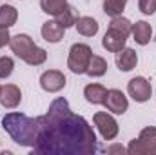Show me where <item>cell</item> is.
Masks as SVG:
<instances>
[{"mask_svg": "<svg viewBox=\"0 0 156 155\" xmlns=\"http://www.w3.org/2000/svg\"><path fill=\"white\" fill-rule=\"evenodd\" d=\"M37 124L33 155H93L98 148L89 122L73 113L64 97L55 99L47 113L37 117Z\"/></svg>", "mask_w": 156, "mask_h": 155, "instance_id": "1", "label": "cell"}, {"mask_svg": "<svg viewBox=\"0 0 156 155\" xmlns=\"http://www.w3.org/2000/svg\"><path fill=\"white\" fill-rule=\"evenodd\" d=\"M2 128L7 131V135L18 146H31L33 148L35 139H37V131H38L37 119L13 112L2 119Z\"/></svg>", "mask_w": 156, "mask_h": 155, "instance_id": "2", "label": "cell"}, {"mask_svg": "<svg viewBox=\"0 0 156 155\" xmlns=\"http://www.w3.org/2000/svg\"><path fill=\"white\" fill-rule=\"evenodd\" d=\"M9 47L20 60H24L29 66H40L47 60V51L44 47H38L33 42V39L26 33H18V35L11 37Z\"/></svg>", "mask_w": 156, "mask_h": 155, "instance_id": "3", "label": "cell"}, {"mask_svg": "<svg viewBox=\"0 0 156 155\" xmlns=\"http://www.w3.org/2000/svg\"><path fill=\"white\" fill-rule=\"evenodd\" d=\"M127 153L131 155H156V128H144L138 139H133L127 146Z\"/></svg>", "mask_w": 156, "mask_h": 155, "instance_id": "4", "label": "cell"}, {"mask_svg": "<svg viewBox=\"0 0 156 155\" xmlns=\"http://www.w3.org/2000/svg\"><path fill=\"white\" fill-rule=\"evenodd\" d=\"M91 57H93V49L87 44H80V42L73 44L69 49V57H67V68L73 73L82 75V73H85Z\"/></svg>", "mask_w": 156, "mask_h": 155, "instance_id": "5", "label": "cell"}, {"mask_svg": "<svg viewBox=\"0 0 156 155\" xmlns=\"http://www.w3.org/2000/svg\"><path fill=\"white\" fill-rule=\"evenodd\" d=\"M94 120V126L98 128L100 135L104 137V141H113L118 135L120 128H118V122L115 120V117H111L107 112H98L93 117Z\"/></svg>", "mask_w": 156, "mask_h": 155, "instance_id": "6", "label": "cell"}, {"mask_svg": "<svg viewBox=\"0 0 156 155\" xmlns=\"http://www.w3.org/2000/svg\"><path fill=\"white\" fill-rule=\"evenodd\" d=\"M66 75L58 70H47L40 75V88L47 93H58L66 88Z\"/></svg>", "mask_w": 156, "mask_h": 155, "instance_id": "7", "label": "cell"}, {"mask_svg": "<svg viewBox=\"0 0 156 155\" xmlns=\"http://www.w3.org/2000/svg\"><path fill=\"white\" fill-rule=\"evenodd\" d=\"M127 91L129 95L136 100V102H147L153 97V88L149 84V80L144 77H134L129 80L127 84Z\"/></svg>", "mask_w": 156, "mask_h": 155, "instance_id": "8", "label": "cell"}, {"mask_svg": "<svg viewBox=\"0 0 156 155\" xmlns=\"http://www.w3.org/2000/svg\"><path fill=\"white\" fill-rule=\"evenodd\" d=\"M104 106L107 108V112H111L115 115H123L129 108V100L120 89H107V97H105Z\"/></svg>", "mask_w": 156, "mask_h": 155, "instance_id": "9", "label": "cell"}, {"mask_svg": "<svg viewBox=\"0 0 156 155\" xmlns=\"http://www.w3.org/2000/svg\"><path fill=\"white\" fill-rule=\"evenodd\" d=\"M22 100V91L18 86L15 84H5L2 86V93H0V104L7 110H13L20 104Z\"/></svg>", "mask_w": 156, "mask_h": 155, "instance_id": "10", "label": "cell"}, {"mask_svg": "<svg viewBox=\"0 0 156 155\" xmlns=\"http://www.w3.org/2000/svg\"><path fill=\"white\" fill-rule=\"evenodd\" d=\"M115 62H116V66H118L120 71H131V70H134L136 64H138V55H136L134 49L123 47V49H120L116 53Z\"/></svg>", "mask_w": 156, "mask_h": 155, "instance_id": "11", "label": "cell"}, {"mask_svg": "<svg viewBox=\"0 0 156 155\" xmlns=\"http://www.w3.org/2000/svg\"><path fill=\"white\" fill-rule=\"evenodd\" d=\"M42 37L45 42H51V44H56V42H60V40L64 39V26L62 24H58V20L55 18V20H47V22H44V26H42Z\"/></svg>", "mask_w": 156, "mask_h": 155, "instance_id": "12", "label": "cell"}, {"mask_svg": "<svg viewBox=\"0 0 156 155\" xmlns=\"http://www.w3.org/2000/svg\"><path fill=\"white\" fill-rule=\"evenodd\" d=\"M125 40H127L125 35H122V33H118V31L109 29V31L104 35V39H102V46H104L107 51H111V53H118L120 49H123V47H125Z\"/></svg>", "mask_w": 156, "mask_h": 155, "instance_id": "13", "label": "cell"}, {"mask_svg": "<svg viewBox=\"0 0 156 155\" xmlns=\"http://www.w3.org/2000/svg\"><path fill=\"white\" fill-rule=\"evenodd\" d=\"M133 37H134V42L140 44V46H147L151 42V37H153V28L151 24H147L145 20H138L136 24H133Z\"/></svg>", "mask_w": 156, "mask_h": 155, "instance_id": "14", "label": "cell"}, {"mask_svg": "<svg viewBox=\"0 0 156 155\" xmlns=\"http://www.w3.org/2000/svg\"><path fill=\"white\" fill-rule=\"evenodd\" d=\"M83 97L91 104H104L107 97V89L102 84H87L83 89Z\"/></svg>", "mask_w": 156, "mask_h": 155, "instance_id": "15", "label": "cell"}, {"mask_svg": "<svg viewBox=\"0 0 156 155\" xmlns=\"http://www.w3.org/2000/svg\"><path fill=\"white\" fill-rule=\"evenodd\" d=\"M75 26H76L78 33L83 37H94L98 33V22L93 17H78Z\"/></svg>", "mask_w": 156, "mask_h": 155, "instance_id": "16", "label": "cell"}, {"mask_svg": "<svg viewBox=\"0 0 156 155\" xmlns=\"http://www.w3.org/2000/svg\"><path fill=\"white\" fill-rule=\"evenodd\" d=\"M16 18H18L16 7H13V6H9V4L0 6V28L9 29L11 26L16 24Z\"/></svg>", "mask_w": 156, "mask_h": 155, "instance_id": "17", "label": "cell"}, {"mask_svg": "<svg viewBox=\"0 0 156 155\" xmlns=\"http://www.w3.org/2000/svg\"><path fill=\"white\" fill-rule=\"evenodd\" d=\"M85 73L89 77H104L107 73V60L98 57V55H93L91 60H89V66L85 70Z\"/></svg>", "mask_w": 156, "mask_h": 155, "instance_id": "18", "label": "cell"}, {"mask_svg": "<svg viewBox=\"0 0 156 155\" xmlns=\"http://www.w3.org/2000/svg\"><path fill=\"white\" fill-rule=\"evenodd\" d=\"M67 0H40V7L44 13L51 15V17H58L66 7H67Z\"/></svg>", "mask_w": 156, "mask_h": 155, "instance_id": "19", "label": "cell"}, {"mask_svg": "<svg viewBox=\"0 0 156 155\" xmlns=\"http://www.w3.org/2000/svg\"><path fill=\"white\" fill-rule=\"evenodd\" d=\"M109 29L118 31V33H122V35L129 37V35H131V31H133V24H131L127 18H123V17L120 15V17H113L111 24H109Z\"/></svg>", "mask_w": 156, "mask_h": 155, "instance_id": "20", "label": "cell"}, {"mask_svg": "<svg viewBox=\"0 0 156 155\" xmlns=\"http://www.w3.org/2000/svg\"><path fill=\"white\" fill-rule=\"evenodd\" d=\"M56 20H58V24H62L64 26V29H67V28H73L75 24H76V20H78V17H76V11L71 7V6H67L58 17H55Z\"/></svg>", "mask_w": 156, "mask_h": 155, "instance_id": "21", "label": "cell"}, {"mask_svg": "<svg viewBox=\"0 0 156 155\" xmlns=\"http://www.w3.org/2000/svg\"><path fill=\"white\" fill-rule=\"evenodd\" d=\"M127 0H105L104 2V11L109 17H120L122 11L125 9Z\"/></svg>", "mask_w": 156, "mask_h": 155, "instance_id": "22", "label": "cell"}, {"mask_svg": "<svg viewBox=\"0 0 156 155\" xmlns=\"http://www.w3.org/2000/svg\"><path fill=\"white\" fill-rule=\"evenodd\" d=\"M15 70V62L11 57H0V78H7Z\"/></svg>", "mask_w": 156, "mask_h": 155, "instance_id": "23", "label": "cell"}, {"mask_svg": "<svg viewBox=\"0 0 156 155\" xmlns=\"http://www.w3.org/2000/svg\"><path fill=\"white\" fill-rule=\"evenodd\" d=\"M138 7L144 15H154L156 13V0H138Z\"/></svg>", "mask_w": 156, "mask_h": 155, "instance_id": "24", "label": "cell"}, {"mask_svg": "<svg viewBox=\"0 0 156 155\" xmlns=\"http://www.w3.org/2000/svg\"><path fill=\"white\" fill-rule=\"evenodd\" d=\"M9 40H11L9 31H7V29H4V28H0V47H4L5 44H9Z\"/></svg>", "mask_w": 156, "mask_h": 155, "instance_id": "25", "label": "cell"}, {"mask_svg": "<svg viewBox=\"0 0 156 155\" xmlns=\"http://www.w3.org/2000/svg\"><path fill=\"white\" fill-rule=\"evenodd\" d=\"M105 152H107V153H125V152H127V148H123V146L116 144V146H109Z\"/></svg>", "mask_w": 156, "mask_h": 155, "instance_id": "26", "label": "cell"}, {"mask_svg": "<svg viewBox=\"0 0 156 155\" xmlns=\"http://www.w3.org/2000/svg\"><path fill=\"white\" fill-rule=\"evenodd\" d=\"M0 93H2V86H0Z\"/></svg>", "mask_w": 156, "mask_h": 155, "instance_id": "27", "label": "cell"}]
</instances>
